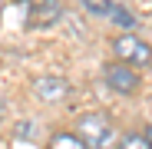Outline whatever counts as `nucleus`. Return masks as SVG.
<instances>
[{
    "label": "nucleus",
    "mask_w": 152,
    "mask_h": 149,
    "mask_svg": "<svg viewBox=\"0 0 152 149\" xmlns=\"http://www.w3.org/2000/svg\"><path fill=\"white\" fill-rule=\"evenodd\" d=\"M80 139L86 142V149H103L113 139V119L106 113H86L80 119Z\"/></svg>",
    "instance_id": "obj_1"
},
{
    "label": "nucleus",
    "mask_w": 152,
    "mask_h": 149,
    "mask_svg": "<svg viewBox=\"0 0 152 149\" xmlns=\"http://www.w3.org/2000/svg\"><path fill=\"white\" fill-rule=\"evenodd\" d=\"M113 50H116V57H119L122 63H132V66H149V63H152V46H149L142 37H136V33L116 37Z\"/></svg>",
    "instance_id": "obj_2"
},
{
    "label": "nucleus",
    "mask_w": 152,
    "mask_h": 149,
    "mask_svg": "<svg viewBox=\"0 0 152 149\" xmlns=\"http://www.w3.org/2000/svg\"><path fill=\"white\" fill-rule=\"evenodd\" d=\"M56 20H63V4L60 0H37L27 13V27L30 30H46Z\"/></svg>",
    "instance_id": "obj_3"
},
{
    "label": "nucleus",
    "mask_w": 152,
    "mask_h": 149,
    "mask_svg": "<svg viewBox=\"0 0 152 149\" xmlns=\"http://www.w3.org/2000/svg\"><path fill=\"white\" fill-rule=\"evenodd\" d=\"M106 83L116 90V93H136L139 90V73H132V66L129 63H106Z\"/></svg>",
    "instance_id": "obj_4"
},
{
    "label": "nucleus",
    "mask_w": 152,
    "mask_h": 149,
    "mask_svg": "<svg viewBox=\"0 0 152 149\" xmlns=\"http://www.w3.org/2000/svg\"><path fill=\"white\" fill-rule=\"evenodd\" d=\"M33 93L43 99V103H60V99L69 93V83H66L63 76L46 73V76H37V80H33Z\"/></svg>",
    "instance_id": "obj_5"
},
{
    "label": "nucleus",
    "mask_w": 152,
    "mask_h": 149,
    "mask_svg": "<svg viewBox=\"0 0 152 149\" xmlns=\"http://www.w3.org/2000/svg\"><path fill=\"white\" fill-rule=\"evenodd\" d=\"M106 17H109V23H116V27H122V30H136V23H139L129 10L122 7V4H116V0H113V7H109Z\"/></svg>",
    "instance_id": "obj_6"
},
{
    "label": "nucleus",
    "mask_w": 152,
    "mask_h": 149,
    "mask_svg": "<svg viewBox=\"0 0 152 149\" xmlns=\"http://www.w3.org/2000/svg\"><path fill=\"white\" fill-rule=\"evenodd\" d=\"M46 149H86V142L80 136H73V133H56Z\"/></svg>",
    "instance_id": "obj_7"
},
{
    "label": "nucleus",
    "mask_w": 152,
    "mask_h": 149,
    "mask_svg": "<svg viewBox=\"0 0 152 149\" xmlns=\"http://www.w3.org/2000/svg\"><path fill=\"white\" fill-rule=\"evenodd\" d=\"M83 7H86L89 13H99V17H106V13H109V7H113V0H83Z\"/></svg>",
    "instance_id": "obj_8"
},
{
    "label": "nucleus",
    "mask_w": 152,
    "mask_h": 149,
    "mask_svg": "<svg viewBox=\"0 0 152 149\" xmlns=\"http://www.w3.org/2000/svg\"><path fill=\"white\" fill-rule=\"evenodd\" d=\"M13 133H17V139H37V136H40V129L33 126V123H27V119L17 123V129H13Z\"/></svg>",
    "instance_id": "obj_9"
},
{
    "label": "nucleus",
    "mask_w": 152,
    "mask_h": 149,
    "mask_svg": "<svg viewBox=\"0 0 152 149\" xmlns=\"http://www.w3.org/2000/svg\"><path fill=\"white\" fill-rule=\"evenodd\" d=\"M119 149H149V142H145V136H126L122 142H119Z\"/></svg>",
    "instance_id": "obj_10"
},
{
    "label": "nucleus",
    "mask_w": 152,
    "mask_h": 149,
    "mask_svg": "<svg viewBox=\"0 0 152 149\" xmlns=\"http://www.w3.org/2000/svg\"><path fill=\"white\" fill-rule=\"evenodd\" d=\"M145 142H149V149H152V126L145 129Z\"/></svg>",
    "instance_id": "obj_11"
},
{
    "label": "nucleus",
    "mask_w": 152,
    "mask_h": 149,
    "mask_svg": "<svg viewBox=\"0 0 152 149\" xmlns=\"http://www.w3.org/2000/svg\"><path fill=\"white\" fill-rule=\"evenodd\" d=\"M0 123H4V103H0Z\"/></svg>",
    "instance_id": "obj_12"
},
{
    "label": "nucleus",
    "mask_w": 152,
    "mask_h": 149,
    "mask_svg": "<svg viewBox=\"0 0 152 149\" xmlns=\"http://www.w3.org/2000/svg\"><path fill=\"white\" fill-rule=\"evenodd\" d=\"M0 10H4V0H0Z\"/></svg>",
    "instance_id": "obj_13"
}]
</instances>
